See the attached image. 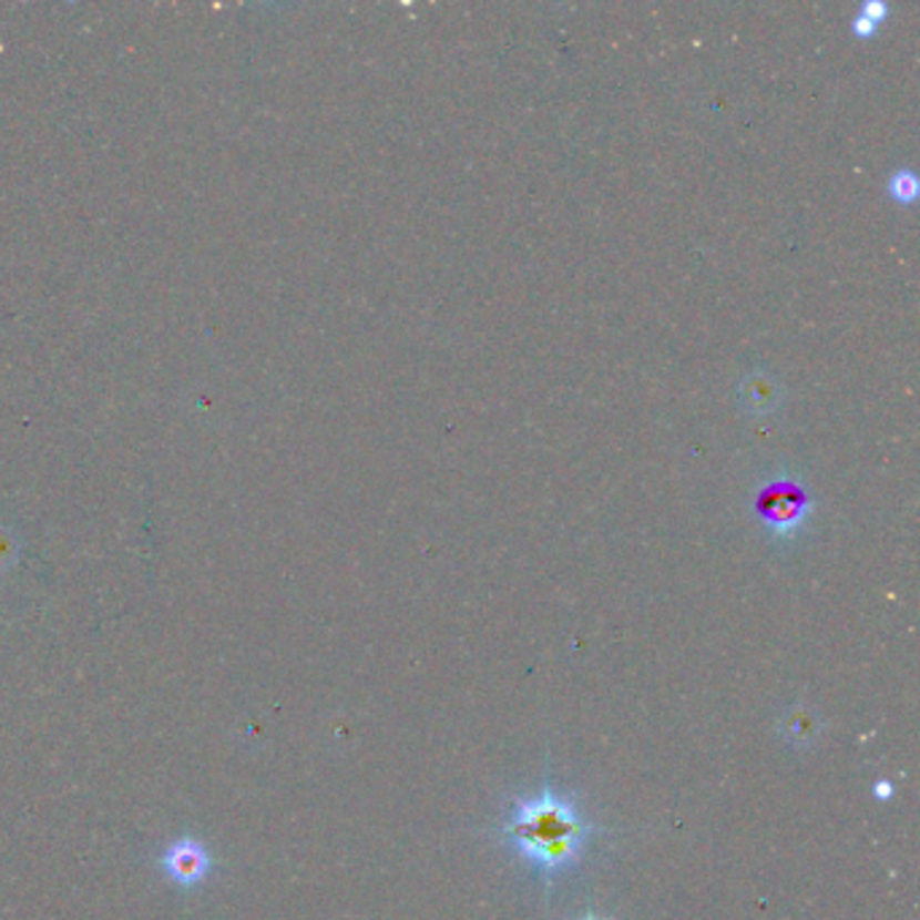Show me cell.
<instances>
[{
	"label": "cell",
	"instance_id": "6da1fadb",
	"mask_svg": "<svg viewBox=\"0 0 920 920\" xmlns=\"http://www.w3.org/2000/svg\"><path fill=\"white\" fill-rule=\"evenodd\" d=\"M505 837L515 845L521 859L545 880H553L583 859L592 839V826L573 801L545 786L540 797L524 799L513 807Z\"/></svg>",
	"mask_w": 920,
	"mask_h": 920
},
{
	"label": "cell",
	"instance_id": "7a4b0ae2",
	"mask_svg": "<svg viewBox=\"0 0 920 920\" xmlns=\"http://www.w3.org/2000/svg\"><path fill=\"white\" fill-rule=\"evenodd\" d=\"M807 515V494L797 483L780 478L758 497V519L775 534H794Z\"/></svg>",
	"mask_w": 920,
	"mask_h": 920
},
{
	"label": "cell",
	"instance_id": "5b68a950",
	"mask_svg": "<svg viewBox=\"0 0 920 920\" xmlns=\"http://www.w3.org/2000/svg\"><path fill=\"white\" fill-rule=\"evenodd\" d=\"M888 9L882 3H867L859 14L853 17V33L861 35V39H867V35H872L875 30L880 28V22L886 20Z\"/></svg>",
	"mask_w": 920,
	"mask_h": 920
},
{
	"label": "cell",
	"instance_id": "8992f818",
	"mask_svg": "<svg viewBox=\"0 0 920 920\" xmlns=\"http://www.w3.org/2000/svg\"><path fill=\"white\" fill-rule=\"evenodd\" d=\"M888 192L897 203H912L918 197V178L912 171H897L891 176V184H888Z\"/></svg>",
	"mask_w": 920,
	"mask_h": 920
},
{
	"label": "cell",
	"instance_id": "ba28073f",
	"mask_svg": "<svg viewBox=\"0 0 920 920\" xmlns=\"http://www.w3.org/2000/svg\"><path fill=\"white\" fill-rule=\"evenodd\" d=\"M583 920H600V918H583Z\"/></svg>",
	"mask_w": 920,
	"mask_h": 920
},
{
	"label": "cell",
	"instance_id": "277c9868",
	"mask_svg": "<svg viewBox=\"0 0 920 920\" xmlns=\"http://www.w3.org/2000/svg\"><path fill=\"white\" fill-rule=\"evenodd\" d=\"M739 402H743V408L754 416L773 413L777 402H780V387H777V381L769 372L756 370L739 384Z\"/></svg>",
	"mask_w": 920,
	"mask_h": 920
},
{
	"label": "cell",
	"instance_id": "52a82bcc",
	"mask_svg": "<svg viewBox=\"0 0 920 920\" xmlns=\"http://www.w3.org/2000/svg\"><path fill=\"white\" fill-rule=\"evenodd\" d=\"M893 794V788H891V783L888 780H880L878 786H875V797H880V799H888Z\"/></svg>",
	"mask_w": 920,
	"mask_h": 920
},
{
	"label": "cell",
	"instance_id": "3957f363",
	"mask_svg": "<svg viewBox=\"0 0 920 920\" xmlns=\"http://www.w3.org/2000/svg\"><path fill=\"white\" fill-rule=\"evenodd\" d=\"M160 869L178 888H195L208 880L214 856L197 837H178L160 856Z\"/></svg>",
	"mask_w": 920,
	"mask_h": 920
}]
</instances>
